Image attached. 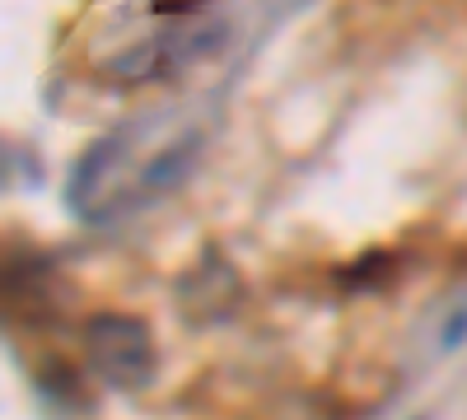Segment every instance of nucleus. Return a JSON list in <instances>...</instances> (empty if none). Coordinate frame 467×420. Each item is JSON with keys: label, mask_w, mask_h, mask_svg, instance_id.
I'll return each instance as SVG.
<instances>
[{"label": "nucleus", "mask_w": 467, "mask_h": 420, "mask_svg": "<svg viewBox=\"0 0 467 420\" xmlns=\"http://www.w3.org/2000/svg\"><path fill=\"white\" fill-rule=\"evenodd\" d=\"M197 149V131H169L164 112H150L145 122L122 127L85 149L70 169L66 201L80 220H108L136 201H154L192 173Z\"/></svg>", "instance_id": "obj_1"}, {"label": "nucleus", "mask_w": 467, "mask_h": 420, "mask_svg": "<svg viewBox=\"0 0 467 420\" xmlns=\"http://www.w3.org/2000/svg\"><path fill=\"white\" fill-rule=\"evenodd\" d=\"M89 369L117 393H145L160 378V346L145 318L136 313H94L85 323Z\"/></svg>", "instance_id": "obj_2"}, {"label": "nucleus", "mask_w": 467, "mask_h": 420, "mask_svg": "<svg viewBox=\"0 0 467 420\" xmlns=\"http://www.w3.org/2000/svg\"><path fill=\"white\" fill-rule=\"evenodd\" d=\"M244 303V281L220 248H206L178 281V309L187 323H220Z\"/></svg>", "instance_id": "obj_3"}]
</instances>
